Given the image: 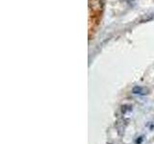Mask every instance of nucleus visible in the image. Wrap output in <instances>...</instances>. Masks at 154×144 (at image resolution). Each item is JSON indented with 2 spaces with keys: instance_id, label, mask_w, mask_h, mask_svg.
I'll return each mask as SVG.
<instances>
[{
  "instance_id": "obj_3",
  "label": "nucleus",
  "mask_w": 154,
  "mask_h": 144,
  "mask_svg": "<svg viewBox=\"0 0 154 144\" xmlns=\"http://www.w3.org/2000/svg\"><path fill=\"white\" fill-rule=\"evenodd\" d=\"M143 141V136H141L137 137V139H136V141H135V143H136V144H142Z\"/></svg>"
},
{
  "instance_id": "obj_1",
  "label": "nucleus",
  "mask_w": 154,
  "mask_h": 144,
  "mask_svg": "<svg viewBox=\"0 0 154 144\" xmlns=\"http://www.w3.org/2000/svg\"><path fill=\"white\" fill-rule=\"evenodd\" d=\"M89 7L94 12H100L103 8V0H89Z\"/></svg>"
},
{
  "instance_id": "obj_2",
  "label": "nucleus",
  "mask_w": 154,
  "mask_h": 144,
  "mask_svg": "<svg viewBox=\"0 0 154 144\" xmlns=\"http://www.w3.org/2000/svg\"><path fill=\"white\" fill-rule=\"evenodd\" d=\"M132 92L136 95H146L148 94V89L146 88H143V86H134L132 89Z\"/></svg>"
}]
</instances>
